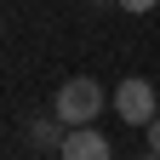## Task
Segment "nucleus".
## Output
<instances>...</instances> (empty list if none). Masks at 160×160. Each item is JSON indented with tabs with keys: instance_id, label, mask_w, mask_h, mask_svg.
I'll use <instances>...</instances> for the list:
<instances>
[{
	"instance_id": "obj_3",
	"label": "nucleus",
	"mask_w": 160,
	"mask_h": 160,
	"mask_svg": "<svg viewBox=\"0 0 160 160\" xmlns=\"http://www.w3.org/2000/svg\"><path fill=\"white\" fill-rule=\"evenodd\" d=\"M57 154H63V160H114L109 137L92 132V126H69V137H63V149H57Z\"/></svg>"
},
{
	"instance_id": "obj_6",
	"label": "nucleus",
	"mask_w": 160,
	"mask_h": 160,
	"mask_svg": "<svg viewBox=\"0 0 160 160\" xmlns=\"http://www.w3.org/2000/svg\"><path fill=\"white\" fill-rule=\"evenodd\" d=\"M143 132H149V154H160V114L149 120V126H143Z\"/></svg>"
},
{
	"instance_id": "obj_1",
	"label": "nucleus",
	"mask_w": 160,
	"mask_h": 160,
	"mask_svg": "<svg viewBox=\"0 0 160 160\" xmlns=\"http://www.w3.org/2000/svg\"><path fill=\"white\" fill-rule=\"evenodd\" d=\"M103 103H109V92L97 86L92 74H69L63 86H57V97H52V114L63 120V126H92V120L103 114Z\"/></svg>"
},
{
	"instance_id": "obj_5",
	"label": "nucleus",
	"mask_w": 160,
	"mask_h": 160,
	"mask_svg": "<svg viewBox=\"0 0 160 160\" xmlns=\"http://www.w3.org/2000/svg\"><path fill=\"white\" fill-rule=\"evenodd\" d=\"M114 6H120V12H132V17H137V12H154V6H160V0H114Z\"/></svg>"
},
{
	"instance_id": "obj_2",
	"label": "nucleus",
	"mask_w": 160,
	"mask_h": 160,
	"mask_svg": "<svg viewBox=\"0 0 160 160\" xmlns=\"http://www.w3.org/2000/svg\"><path fill=\"white\" fill-rule=\"evenodd\" d=\"M114 114L132 120V126H149V120L160 114V109H154V86H149L143 74H126V80L114 86Z\"/></svg>"
},
{
	"instance_id": "obj_4",
	"label": "nucleus",
	"mask_w": 160,
	"mask_h": 160,
	"mask_svg": "<svg viewBox=\"0 0 160 160\" xmlns=\"http://www.w3.org/2000/svg\"><path fill=\"white\" fill-rule=\"evenodd\" d=\"M23 132H29V143L34 149H63V137H69V126L57 114H29L23 120Z\"/></svg>"
},
{
	"instance_id": "obj_7",
	"label": "nucleus",
	"mask_w": 160,
	"mask_h": 160,
	"mask_svg": "<svg viewBox=\"0 0 160 160\" xmlns=\"http://www.w3.org/2000/svg\"><path fill=\"white\" fill-rule=\"evenodd\" d=\"M143 160H160V154H143Z\"/></svg>"
}]
</instances>
